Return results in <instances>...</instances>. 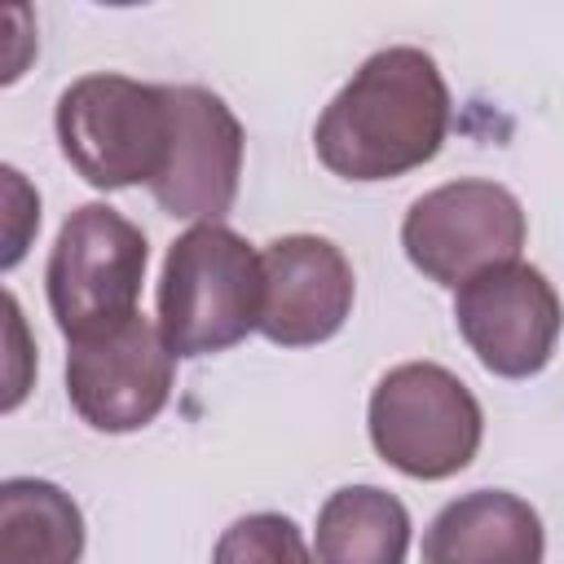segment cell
<instances>
[{
    "mask_svg": "<svg viewBox=\"0 0 564 564\" xmlns=\"http://www.w3.org/2000/svg\"><path fill=\"white\" fill-rule=\"evenodd\" d=\"M449 132V88L414 44L379 48L313 128L317 159L344 181H392L432 163Z\"/></svg>",
    "mask_w": 564,
    "mask_h": 564,
    "instance_id": "1",
    "label": "cell"
},
{
    "mask_svg": "<svg viewBox=\"0 0 564 564\" xmlns=\"http://www.w3.org/2000/svg\"><path fill=\"white\" fill-rule=\"evenodd\" d=\"M264 260L229 225L185 229L163 260L159 330L172 357H207L260 330Z\"/></svg>",
    "mask_w": 564,
    "mask_h": 564,
    "instance_id": "2",
    "label": "cell"
},
{
    "mask_svg": "<svg viewBox=\"0 0 564 564\" xmlns=\"http://www.w3.org/2000/svg\"><path fill=\"white\" fill-rule=\"evenodd\" d=\"M366 427L388 467L414 480H445L476 458L485 414L454 370L436 361H405L375 383Z\"/></svg>",
    "mask_w": 564,
    "mask_h": 564,
    "instance_id": "3",
    "label": "cell"
},
{
    "mask_svg": "<svg viewBox=\"0 0 564 564\" xmlns=\"http://www.w3.org/2000/svg\"><path fill=\"white\" fill-rule=\"evenodd\" d=\"M145 260V234L106 203H84L62 220L44 264V291L66 344L137 317Z\"/></svg>",
    "mask_w": 564,
    "mask_h": 564,
    "instance_id": "4",
    "label": "cell"
},
{
    "mask_svg": "<svg viewBox=\"0 0 564 564\" xmlns=\"http://www.w3.org/2000/svg\"><path fill=\"white\" fill-rule=\"evenodd\" d=\"M57 141L66 163L93 189L154 185L167 154L163 84L128 75H84L57 97Z\"/></svg>",
    "mask_w": 564,
    "mask_h": 564,
    "instance_id": "5",
    "label": "cell"
},
{
    "mask_svg": "<svg viewBox=\"0 0 564 564\" xmlns=\"http://www.w3.org/2000/svg\"><path fill=\"white\" fill-rule=\"evenodd\" d=\"M401 247L423 278L458 291L476 273L520 260L524 247L520 198L494 181L436 185L410 203L401 220Z\"/></svg>",
    "mask_w": 564,
    "mask_h": 564,
    "instance_id": "6",
    "label": "cell"
},
{
    "mask_svg": "<svg viewBox=\"0 0 564 564\" xmlns=\"http://www.w3.org/2000/svg\"><path fill=\"white\" fill-rule=\"evenodd\" d=\"M176 357L154 322L141 313L75 339L66 352V397L75 414L97 432H137L159 419L172 397Z\"/></svg>",
    "mask_w": 564,
    "mask_h": 564,
    "instance_id": "7",
    "label": "cell"
},
{
    "mask_svg": "<svg viewBox=\"0 0 564 564\" xmlns=\"http://www.w3.org/2000/svg\"><path fill=\"white\" fill-rule=\"evenodd\" d=\"M167 97V154L150 185L154 203L176 220L220 225L238 198L242 123L198 84H163Z\"/></svg>",
    "mask_w": 564,
    "mask_h": 564,
    "instance_id": "8",
    "label": "cell"
},
{
    "mask_svg": "<svg viewBox=\"0 0 564 564\" xmlns=\"http://www.w3.org/2000/svg\"><path fill=\"white\" fill-rule=\"evenodd\" d=\"M454 322L489 375L529 379L546 370L564 326V308L542 269L511 260L458 286Z\"/></svg>",
    "mask_w": 564,
    "mask_h": 564,
    "instance_id": "9",
    "label": "cell"
},
{
    "mask_svg": "<svg viewBox=\"0 0 564 564\" xmlns=\"http://www.w3.org/2000/svg\"><path fill=\"white\" fill-rule=\"evenodd\" d=\"M264 313L260 335L278 348H313L339 335L352 313V264L330 238L286 234L264 251Z\"/></svg>",
    "mask_w": 564,
    "mask_h": 564,
    "instance_id": "10",
    "label": "cell"
},
{
    "mask_svg": "<svg viewBox=\"0 0 564 564\" xmlns=\"http://www.w3.org/2000/svg\"><path fill=\"white\" fill-rule=\"evenodd\" d=\"M538 511L507 489H471L436 511L423 533V564H542Z\"/></svg>",
    "mask_w": 564,
    "mask_h": 564,
    "instance_id": "11",
    "label": "cell"
},
{
    "mask_svg": "<svg viewBox=\"0 0 564 564\" xmlns=\"http://www.w3.org/2000/svg\"><path fill=\"white\" fill-rule=\"evenodd\" d=\"M410 511L379 485H344L317 511V564H405Z\"/></svg>",
    "mask_w": 564,
    "mask_h": 564,
    "instance_id": "12",
    "label": "cell"
},
{
    "mask_svg": "<svg viewBox=\"0 0 564 564\" xmlns=\"http://www.w3.org/2000/svg\"><path fill=\"white\" fill-rule=\"evenodd\" d=\"M84 516L66 489L35 476L0 485V564H79Z\"/></svg>",
    "mask_w": 564,
    "mask_h": 564,
    "instance_id": "13",
    "label": "cell"
},
{
    "mask_svg": "<svg viewBox=\"0 0 564 564\" xmlns=\"http://www.w3.org/2000/svg\"><path fill=\"white\" fill-rule=\"evenodd\" d=\"M212 564H317L304 533L295 529V520L278 516V511H256L234 520L216 551Z\"/></svg>",
    "mask_w": 564,
    "mask_h": 564,
    "instance_id": "14",
    "label": "cell"
},
{
    "mask_svg": "<svg viewBox=\"0 0 564 564\" xmlns=\"http://www.w3.org/2000/svg\"><path fill=\"white\" fill-rule=\"evenodd\" d=\"M18 167H4V185H9V238H4V269H13L18 260H22V251H26V229H18V220H26V225H40V198H31L26 207H18Z\"/></svg>",
    "mask_w": 564,
    "mask_h": 564,
    "instance_id": "15",
    "label": "cell"
}]
</instances>
